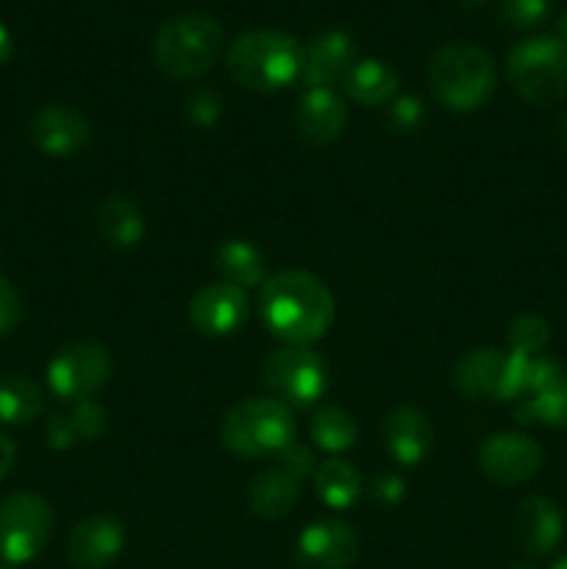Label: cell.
<instances>
[{
	"instance_id": "6da1fadb",
	"label": "cell",
	"mask_w": 567,
	"mask_h": 569,
	"mask_svg": "<svg viewBox=\"0 0 567 569\" xmlns=\"http://www.w3.org/2000/svg\"><path fill=\"white\" fill-rule=\"evenodd\" d=\"M265 326L289 345H309L331 328L334 298L326 283L304 270L276 272L259 295Z\"/></svg>"
},
{
	"instance_id": "7a4b0ae2",
	"label": "cell",
	"mask_w": 567,
	"mask_h": 569,
	"mask_svg": "<svg viewBox=\"0 0 567 569\" xmlns=\"http://www.w3.org/2000/svg\"><path fill=\"white\" fill-rule=\"evenodd\" d=\"M431 89L450 111H476L498 83L493 56L470 42H448L431 56Z\"/></svg>"
},
{
	"instance_id": "3957f363",
	"label": "cell",
	"mask_w": 567,
	"mask_h": 569,
	"mask_svg": "<svg viewBox=\"0 0 567 569\" xmlns=\"http://www.w3.org/2000/svg\"><path fill=\"white\" fill-rule=\"evenodd\" d=\"M300 53L304 48L289 33L248 31L233 39L226 53V64L242 87L256 92H276L300 78Z\"/></svg>"
},
{
	"instance_id": "277c9868",
	"label": "cell",
	"mask_w": 567,
	"mask_h": 569,
	"mask_svg": "<svg viewBox=\"0 0 567 569\" xmlns=\"http://www.w3.org/2000/svg\"><path fill=\"white\" fill-rule=\"evenodd\" d=\"M222 50V26L211 14H183L165 22L153 39V59L165 76L187 81L209 72Z\"/></svg>"
},
{
	"instance_id": "5b68a950",
	"label": "cell",
	"mask_w": 567,
	"mask_h": 569,
	"mask_svg": "<svg viewBox=\"0 0 567 569\" xmlns=\"http://www.w3.org/2000/svg\"><path fill=\"white\" fill-rule=\"evenodd\" d=\"M220 439L231 453L245 459L281 453L295 442L292 411L281 400L250 398L222 417Z\"/></svg>"
},
{
	"instance_id": "8992f818",
	"label": "cell",
	"mask_w": 567,
	"mask_h": 569,
	"mask_svg": "<svg viewBox=\"0 0 567 569\" xmlns=\"http://www.w3.org/2000/svg\"><path fill=\"white\" fill-rule=\"evenodd\" d=\"M515 92L537 109H550L567 94V44L559 37H531L506 59Z\"/></svg>"
},
{
	"instance_id": "52a82bcc",
	"label": "cell",
	"mask_w": 567,
	"mask_h": 569,
	"mask_svg": "<svg viewBox=\"0 0 567 569\" xmlns=\"http://www.w3.org/2000/svg\"><path fill=\"white\" fill-rule=\"evenodd\" d=\"M53 531V511L48 500L33 492H17L0 503V559L6 565H26L37 559Z\"/></svg>"
},
{
	"instance_id": "ba28073f",
	"label": "cell",
	"mask_w": 567,
	"mask_h": 569,
	"mask_svg": "<svg viewBox=\"0 0 567 569\" xmlns=\"http://www.w3.org/2000/svg\"><path fill=\"white\" fill-rule=\"evenodd\" d=\"M261 378L270 392L281 398V403L309 406L326 392L328 367L317 350L306 345H289L267 356Z\"/></svg>"
},
{
	"instance_id": "9c48e42d",
	"label": "cell",
	"mask_w": 567,
	"mask_h": 569,
	"mask_svg": "<svg viewBox=\"0 0 567 569\" xmlns=\"http://www.w3.org/2000/svg\"><path fill=\"white\" fill-rule=\"evenodd\" d=\"M109 350L98 342L64 345L48 367V381L59 398L89 400L109 381Z\"/></svg>"
},
{
	"instance_id": "30bf717a",
	"label": "cell",
	"mask_w": 567,
	"mask_h": 569,
	"mask_svg": "<svg viewBox=\"0 0 567 569\" xmlns=\"http://www.w3.org/2000/svg\"><path fill=\"white\" fill-rule=\"evenodd\" d=\"M545 453L526 433H495L478 450V465L489 481L500 487L526 483L543 470Z\"/></svg>"
},
{
	"instance_id": "8fae6325",
	"label": "cell",
	"mask_w": 567,
	"mask_h": 569,
	"mask_svg": "<svg viewBox=\"0 0 567 569\" xmlns=\"http://www.w3.org/2000/svg\"><path fill=\"white\" fill-rule=\"evenodd\" d=\"M359 556V539L342 520H320L304 528L295 545L298 569H348Z\"/></svg>"
},
{
	"instance_id": "7c38bea8",
	"label": "cell",
	"mask_w": 567,
	"mask_h": 569,
	"mask_svg": "<svg viewBox=\"0 0 567 569\" xmlns=\"http://www.w3.org/2000/svg\"><path fill=\"white\" fill-rule=\"evenodd\" d=\"M248 317V298L233 283H209L195 292L189 303V320L206 337H228Z\"/></svg>"
},
{
	"instance_id": "4fadbf2b",
	"label": "cell",
	"mask_w": 567,
	"mask_h": 569,
	"mask_svg": "<svg viewBox=\"0 0 567 569\" xmlns=\"http://www.w3.org/2000/svg\"><path fill=\"white\" fill-rule=\"evenodd\" d=\"M354 67V42L342 31H322L300 53V81L309 89H331Z\"/></svg>"
},
{
	"instance_id": "5bb4252c",
	"label": "cell",
	"mask_w": 567,
	"mask_h": 569,
	"mask_svg": "<svg viewBox=\"0 0 567 569\" xmlns=\"http://www.w3.org/2000/svg\"><path fill=\"white\" fill-rule=\"evenodd\" d=\"M126 531L115 517H87L67 539V559L78 569H106L120 556Z\"/></svg>"
},
{
	"instance_id": "9a60e30c",
	"label": "cell",
	"mask_w": 567,
	"mask_h": 569,
	"mask_svg": "<svg viewBox=\"0 0 567 569\" xmlns=\"http://www.w3.org/2000/svg\"><path fill=\"white\" fill-rule=\"evenodd\" d=\"M31 139L48 156H76L89 142V120L72 106H44L33 114Z\"/></svg>"
},
{
	"instance_id": "2e32d148",
	"label": "cell",
	"mask_w": 567,
	"mask_h": 569,
	"mask_svg": "<svg viewBox=\"0 0 567 569\" xmlns=\"http://www.w3.org/2000/svg\"><path fill=\"white\" fill-rule=\"evenodd\" d=\"M384 445L400 465H420L434 448V426L426 411L417 406H398L389 411L384 420Z\"/></svg>"
},
{
	"instance_id": "e0dca14e",
	"label": "cell",
	"mask_w": 567,
	"mask_h": 569,
	"mask_svg": "<svg viewBox=\"0 0 567 569\" xmlns=\"http://www.w3.org/2000/svg\"><path fill=\"white\" fill-rule=\"evenodd\" d=\"M511 350L476 348L456 365L454 383L467 398H506V378H509Z\"/></svg>"
},
{
	"instance_id": "ac0fdd59",
	"label": "cell",
	"mask_w": 567,
	"mask_h": 569,
	"mask_svg": "<svg viewBox=\"0 0 567 569\" xmlns=\"http://www.w3.org/2000/svg\"><path fill=\"white\" fill-rule=\"evenodd\" d=\"M348 109L334 89H309L295 109V128L309 144H328L345 131Z\"/></svg>"
},
{
	"instance_id": "d6986e66",
	"label": "cell",
	"mask_w": 567,
	"mask_h": 569,
	"mask_svg": "<svg viewBox=\"0 0 567 569\" xmlns=\"http://www.w3.org/2000/svg\"><path fill=\"white\" fill-rule=\"evenodd\" d=\"M565 533V517L548 498L523 500L515 515V539L528 556H548Z\"/></svg>"
},
{
	"instance_id": "ffe728a7",
	"label": "cell",
	"mask_w": 567,
	"mask_h": 569,
	"mask_svg": "<svg viewBox=\"0 0 567 569\" xmlns=\"http://www.w3.org/2000/svg\"><path fill=\"white\" fill-rule=\"evenodd\" d=\"M98 231L106 244L115 250H128L142 242L145 217L128 194H109L98 206Z\"/></svg>"
},
{
	"instance_id": "44dd1931",
	"label": "cell",
	"mask_w": 567,
	"mask_h": 569,
	"mask_svg": "<svg viewBox=\"0 0 567 569\" xmlns=\"http://www.w3.org/2000/svg\"><path fill=\"white\" fill-rule=\"evenodd\" d=\"M300 498L298 478L289 476L287 470L276 467V470H265L261 476H256V481L250 483L248 503L253 509L256 517L261 520H281L289 511L295 509Z\"/></svg>"
},
{
	"instance_id": "7402d4cb",
	"label": "cell",
	"mask_w": 567,
	"mask_h": 569,
	"mask_svg": "<svg viewBox=\"0 0 567 569\" xmlns=\"http://www.w3.org/2000/svg\"><path fill=\"white\" fill-rule=\"evenodd\" d=\"M345 92L361 106H381L398 92V76L389 64L378 59L356 61L345 76Z\"/></svg>"
},
{
	"instance_id": "603a6c76",
	"label": "cell",
	"mask_w": 567,
	"mask_h": 569,
	"mask_svg": "<svg viewBox=\"0 0 567 569\" xmlns=\"http://www.w3.org/2000/svg\"><path fill=\"white\" fill-rule=\"evenodd\" d=\"M39 411H42V392L31 378L20 372L0 376V420L22 426L37 420Z\"/></svg>"
},
{
	"instance_id": "cb8c5ba5",
	"label": "cell",
	"mask_w": 567,
	"mask_h": 569,
	"mask_svg": "<svg viewBox=\"0 0 567 569\" xmlns=\"http://www.w3.org/2000/svg\"><path fill=\"white\" fill-rule=\"evenodd\" d=\"M217 270L222 272L226 283H233L239 289L256 287L261 281V272H265V259L253 244L231 239L217 250Z\"/></svg>"
},
{
	"instance_id": "d4e9b609",
	"label": "cell",
	"mask_w": 567,
	"mask_h": 569,
	"mask_svg": "<svg viewBox=\"0 0 567 569\" xmlns=\"http://www.w3.org/2000/svg\"><path fill=\"white\" fill-rule=\"evenodd\" d=\"M317 492H320L322 503L331 509H348L356 503L361 492V476L354 465L348 461H326L315 476Z\"/></svg>"
},
{
	"instance_id": "484cf974",
	"label": "cell",
	"mask_w": 567,
	"mask_h": 569,
	"mask_svg": "<svg viewBox=\"0 0 567 569\" xmlns=\"http://www.w3.org/2000/svg\"><path fill=\"white\" fill-rule=\"evenodd\" d=\"M517 420L520 422H545L550 428L567 431V372L548 389H543L534 398L520 400L517 406Z\"/></svg>"
},
{
	"instance_id": "4316f807",
	"label": "cell",
	"mask_w": 567,
	"mask_h": 569,
	"mask_svg": "<svg viewBox=\"0 0 567 569\" xmlns=\"http://www.w3.org/2000/svg\"><path fill=\"white\" fill-rule=\"evenodd\" d=\"M309 433L317 448L328 450V453H342V450H348L356 442V422L348 411L328 406V409L317 411L309 426Z\"/></svg>"
},
{
	"instance_id": "83f0119b",
	"label": "cell",
	"mask_w": 567,
	"mask_h": 569,
	"mask_svg": "<svg viewBox=\"0 0 567 569\" xmlns=\"http://www.w3.org/2000/svg\"><path fill=\"white\" fill-rule=\"evenodd\" d=\"M509 345L515 353L523 356H543L550 342V326L537 315H520L509 322Z\"/></svg>"
},
{
	"instance_id": "f1b7e54d",
	"label": "cell",
	"mask_w": 567,
	"mask_h": 569,
	"mask_svg": "<svg viewBox=\"0 0 567 569\" xmlns=\"http://www.w3.org/2000/svg\"><path fill=\"white\" fill-rule=\"evenodd\" d=\"M550 0H500L498 14L511 28H534L545 20Z\"/></svg>"
},
{
	"instance_id": "f546056e",
	"label": "cell",
	"mask_w": 567,
	"mask_h": 569,
	"mask_svg": "<svg viewBox=\"0 0 567 569\" xmlns=\"http://www.w3.org/2000/svg\"><path fill=\"white\" fill-rule=\"evenodd\" d=\"M22 320V298L9 278L0 276V337L14 331Z\"/></svg>"
},
{
	"instance_id": "4dcf8cb0",
	"label": "cell",
	"mask_w": 567,
	"mask_h": 569,
	"mask_svg": "<svg viewBox=\"0 0 567 569\" xmlns=\"http://www.w3.org/2000/svg\"><path fill=\"white\" fill-rule=\"evenodd\" d=\"M70 422H72V428H76V437L94 439L100 431H103L106 417H103V409H100L98 403H92V400H78V406L72 409V415H70Z\"/></svg>"
},
{
	"instance_id": "1f68e13d",
	"label": "cell",
	"mask_w": 567,
	"mask_h": 569,
	"mask_svg": "<svg viewBox=\"0 0 567 569\" xmlns=\"http://www.w3.org/2000/svg\"><path fill=\"white\" fill-rule=\"evenodd\" d=\"M220 106H222L220 94L211 92V89H206V87L195 89L187 100L189 117H192L195 122H200V126H209V122H215L217 117H220Z\"/></svg>"
},
{
	"instance_id": "d6a6232c",
	"label": "cell",
	"mask_w": 567,
	"mask_h": 569,
	"mask_svg": "<svg viewBox=\"0 0 567 569\" xmlns=\"http://www.w3.org/2000/svg\"><path fill=\"white\" fill-rule=\"evenodd\" d=\"M422 103L417 98H398L392 103V109H389V122H392L398 131H411V128H417L422 122Z\"/></svg>"
},
{
	"instance_id": "836d02e7",
	"label": "cell",
	"mask_w": 567,
	"mask_h": 569,
	"mask_svg": "<svg viewBox=\"0 0 567 569\" xmlns=\"http://www.w3.org/2000/svg\"><path fill=\"white\" fill-rule=\"evenodd\" d=\"M278 456H281V470H287L289 476L298 478V481L304 476H309L311 465H315V459H311V450L304 448V445H298V442H289Z\"/></svg>"
},
{
	"instance_id": "e575fe53",
	"label": "cell",
	"mask_w": 567,
	"mask_h": 569,
	"mask_svg": "<svg viewBox=\"0 0 567 569\" xmlns=\"http://www.w3.org/2000/svg\"><path fill=\"white\" fill-rule=\"evenodd\" d=\"M76 428H72L70 417H50L48 422V442L50 448L67 450L72 442H76Z\"/></svg>"
},
{
	"instance_id": "d590c367",
	"label": "cell",
	"mask_w": 567,
	"mask_h": 569,
	"mask_svg": "<svg viewBox=\"0 0 567 569\" xmlns=\"http://www.w3.org/2000/svg\"><path fill=\"white\" fill-rule=\"evenodd\" d=\"M376 498L384 500V503H395V500H400V492H404V483H400V478L395 476H381L376 481Z\"/></svg>"
},
{
	"instance_id": "8d00e7d4",
	"label": "cell",
	"mask_w": 567,
	"mask_h": 569,
	"mask_svg": "<svg viewBox=\"0 0 567 569\" xmlns=\"http://www.w3.org/2000/svg\"><path fill=\"white\" fill-rule=\"evenodd\" d=\"M14 456H17L14 442H11V439L6 437V433H0V481H3V478L9 476L11 465H14Z\"/></svg>"
},
{
	"instance_id": "74e56055",
	"label": "cell",
	"mask_w": 567,
	"mask_h": 569,
	"mask_svg": "<svg viewBox=\"0 0 567 569\" xmlns=\"http://www.w3.org/2000/svg\"><path fill=\"white\" fill-rule=\"evenodd\" d=\"M11 56V33L6 31V26H0V64H6Z\"/></svg>"
},
{
	"instance_id": "f35d334b",
	"label": "cell",
	"mask_w": 567,
	"mask_h": 569,
	"mask_svg": "<svg viewBox=\"0 0 567 569\" xmlns=\"http://www.w3.org/2000/svg\"><path fill=\"white\" fill-rule=\"evenodd\" d=\"M556 137H559V144L567 150V111L559 117V122H556Z\"/></svg>"
},
{
	"instance_id": "ab89813d",
	"label": "cell",
	"mask_w": 567,
	"mask_h": 569,
	"mask_svg": "<svg viewBox=\"0 0 567 569\" xmlns=\"http://www.w3.org/2000/svg\"><path fill=\"white\" fill-rule=\"evenodd\" d=\"M559 39L567 44V11L561 14V20H559Z\"/></svg>"
},
{
	"instance_id": "60d3db41",
	"label": "cell",
	"mask_w": 567,
	"mask_h": 569,
	"mask_svg": "<svg viewBox=\"0 0 567 569\" xmlns=\"http://www.w3.org/2000/svg\"><path fill=\"white\" fill-rule=\"evenodd\" d=\"M550 569H567V556H565V559H559V561H556V565L550 567Z\"/></svg>"
},
{
	"instance_id": "b9f144b4",
	"label": "cell",
	"mask_w": 567,
	"mask_h": 569,
	"mask_svg": "<svg viewBox=\"0 0 567 569\" xmlns=\"http://www.w3.org/2000/svg\"><path fill=\"white\" fill-rule=\"evenodd\" d=\"M511 569H537V567H528V565H515Z\"/></svg>"
},
{
	"instance_id": "7bdbcfd3",
	"label": "cell",
	"mask_w": 567,
	"mask_h": 569,
	"mask_svg": "<svg viewBox=\"0 0 567 569\" xmlns=\"http://www.w3.org/2000/svg\"><path fill=\"white\" fill-rule=\"evenodd\" d=\"M465 3H478V0H465Z\"/></svg>"
},
{
	"instance_id": "ee69618b",
	"label": "cell",
	"mask_w": 567,
	"mask_h": 569,
	"mask_svg": "<svg viewBox=\"0 0 567 569\" xmlns=\"http://www.w3.org/2000/svg\"><path fill=\"white\" fill-rule=\"evenodd\" d=\"M0 569H9V567H0Z\"/></svg>"
}]
</instances>
